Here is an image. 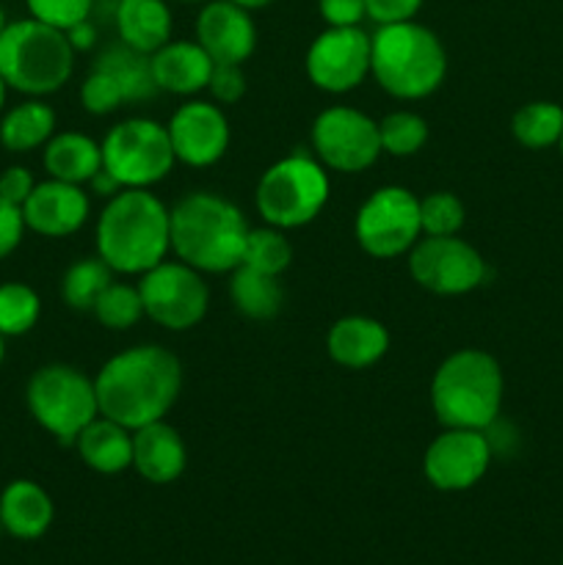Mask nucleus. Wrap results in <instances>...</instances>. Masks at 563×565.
<instances>
[{
    "instance_id": "f704fd0d",
    "label": "nucleus",
    "mask_w": 563,
    "mask_h": 565,
    "mask_svg": "<svg viewBox=\"0 0 563 565\" xmlns=\"http://www.w3.org/2000/svg\"><path fill=\"white\" fill-rule=\"evenodd\" d=\"M419 226H423V235H458L464 226V204L447 191L428 193L419 199Z\"/></svg>"
},
{
    "instance_id": "aec40b11",
    "label": "nucleus",
    "mask_w": 563,
    "mask_h": 565,
    "mask_svg": "<svg viewBox=\"0 0 563 565\" xmlns=\"http://www.w3.org/2000/svg\"><path fill=\"white\" fill-rule=\"evenodd\" d=\"M152 61V77L160 92L191 94L208 88L213 75V58L202 50L199 42H166L163 47L149 55Z\"/></svg>"
},
{
    "instance_id": "49530a36",
    "label": "nucleus",
    "mask_w": 563,
    "mask_h": 565,
    "mask_svg": "<svg viewBox=\"0 0 563 565\" xmlns=\"http://www.w3.org/2000/svg\"><path fill=\"white\" fill-rule=\"evenodd\" d=\"M6 92H9V86H6L3 75H0V114H3V105H6Z\"/></svg>"
},
{
    "instance_id": "4468645a",
    "label": "nucleus",
    "mask_w": 563,
    "mask_h": 565,
    "mask_svg": "<svg viewBox=\"0 0 563 565\" xmlns=\"http://www.w3.org/2000/svg\"><path fill=\"white\" fill-rule=\"evenodd\" d=\"M307 75L320 92H353L370 75V36L359 25L326 28L307 50Z\"/></svg>"
},
{
    "instance_id": "a19ab883",
    "label": "nucleus",
    "mask_w": 563,
    "mask_h": 565,
    "mask_svg": "<svg viewBox=\"0 0 563 565\" xmlns=\"http://www.w3.org/2000/svg\"><path fill=\"white\" fill-rule=\"evenodd\" d=\"M368 6V17L379 25H392V22L414 20L423 0H364Z\"/></svg>"
},
{
    "instance_id": "393cba45",
    "label": "nucleus",
    "mask_w": 563,
    "mask_h": 565,
    "mask_svg": "<svg viewBox=\"0 0 563 565\" xmlns=\"http://www.w3.org/2000/svg\"><path fill=\"white\" fill-rule=\"evenodd\" d=\"M42 163L53 180L88 185V180L103 169V147L83 132L66 130L44 143Z\"/></svg>"
},
{
    "instance_id": "b1692460",
    "label": "nucleus",
    "mask_w": 563,
    "mask_h": 565,
    "mask_svg": "<svg viewBox=\"0 0 563 565\" xmlns=\"http://www.w3.org/2000/svg\"><path fill=\"white\" fill-rule=\"evenodd\" d=\"M75 447L81 461L99 475H119L132 467V430L103 414L77 434Z\"/></svg>"
},
{
    "instance_id": "3c124183",
    "label": "nucleus",
    "mask_w": 563,
    "mask_h": 565,
    "mask_svg": "<svg viewBox=\"0 0 563 565\" xmlns=\"http://www.w3.org/2000/svg\"><path fill=\"white\" fill-rule=\"evenodd\" d=\"M561 152H563V136H561Z\"/></svg>"
},
{
    "instance_id": "4c0bfd02",
    "label": "nucleus",
    "mask_w": 563,
    "mask_h": 565,
    "mask_svg": "<svg viewBox=\"0 0 563 565\" xmlns=\"http://www.w3.org/2000/svg\"><path fill=\"white\" fill-rule=\"evenodd\" d=\"M208 92L213 94L215 103L235 105L246 94V75H243L241 64H213Z\"/></svg>"
},
{
    "instance_id": "f257e3e1",
    "label": "nucleus",
    "mask_w": 563,
    "mask_h": 565,
    "mask_svg": "<svg viewBox=\"0 0 563 565\" xmlns=\"http://www.w3.org/2000/svg\"><path fill=\"white\" fill-rule=\"evenodd\" d=\"M94 390L103 417L138 430L171 412L182 390V364L163 345L127 348L99 367Z\"/></svg>"
},
{
    "instance_id": "72a5a7b5",
    "label": "nucleus",
    "mask_w": 563,
    "mask_h": 565,
    "mask_svg": "<svg viewBox=\"0 0 563 565\" xmlns=\"http://www.w3.org/2000/svg\"><path fill=\"white\" fill-rule=\"evenodd\" d=\"M92 315L110 331L130 329V326H136L144 318L141 292H138V287L110 281L103 290V296L97 298V303H94Z\"/></svg>"
},
{
    "instance_id": "7ed1b4c3",
    "label": "nucleus",
    "mask_w": 563,
    "mask_h": 565,
    "mask_svg": "<svg viewBox=\"0 0 563 565\" xmlns=\"http://www.w3.org/2000/svg\"><path fill=\"white\" fill-rule=\"evenodd\" d=\"M171 252L199 274H232L241 265L246 248V215L210 191L182 196L169 210Z\"/></svg>"
},
{
    "instance_id": "ddd939ff",
    "label": "nucleus",
    "mask_w": 563,
    "mask_h": 565,
    "mask_svg": "<svg viewBox=\"0 0 563 565\" xmlns=\"http://www.w3.org/2000/svg\"><path fill=\"white\" fill-rule=\"evenodd\" d=\"M408 274L436 296H464L484 285L486 263L461 237L425 235L408 252Z\"/></svg>"
},
{
    "instance_id": "0eeeda50",
    "label": "nucleus",
    "mask_w": 563,
    "mask_h": 565,
    "mask_svg": "<svg viewBox=\"0 0 563 565\" xmlns=\"http://www.w3.org/2000/svg\"><path fill=\"white\" fill-rule=\"evenodd\" d=\"M329 174L326 166L312 154L296 149L287 158L276 160L257 182L259 215L276 230H298L320 215L329 202Z\"/></svg>"
},
{
    "instance_id": "58836bf2",
    "label": "nucleus",
    "mask_w": 563,
    "mask_h": 565,
    "mask_svg": "<svg viewBox=\"0 0 563 565\" xmlns=\"http://www.w3.org/2000/svg\"><path fill=\"white\" fill-rule=\"evenodd\" d=\"M318 11L329 28H351L368 17L364 0H318Z\"/></svg>"
},
{
    "instance_id": "f03ea898",
    "label": "nucleus",
    "mask_w": 563,
    "mask_h": 565,
    "mask_svg": "<svg viewBox=\"0 0 563 565\" xmlns=\"http://www.w3.org/2000/svg\"><path fill=\"white\" fill-rule=\"evenodd\" d=\"M171 252L169 207L149 188H121L97 221V257L114 274L141 276Z\"/></svg>"
},
{
    "instance_id": "6e6552de",
    "label": "nucleus",
    "mask_w": 563,
    "mask_h": 565,
    "mask_svg": "<svg viewBox=\"0 0 563 565\" xmlns=\"http://www.w3.org/2000/svg\"><path fill=\"white\" fill-rule=\"evenodd\" d=\"M31 417L61 445H75L77 434L99 417L94 381L72 364H44L25 386Z\"/></svg>"
},
{
    "instance_id": "9b49d317",
    "label": "nucleus",
    "mask_w": 563,
    "mask_h": 565,
    "mask_svg": "<svg viewBox=\"0 0 563 565\" xmlns=\"http://www.w3.org/2000/svg\"><path fill=\"white\" fill-rule=\"evenodd\" d=\"M138 292H141L144 315L160 329L188 331L202 323L208 315L210 290L202 274L180 259L174 263L163 259L152 270L141 274Z\"/></svg>"
},
{
    "instance_id": "8fccbe9b",
    "label": "nucleus",
    "mask_w": 563,
    "mask_h": 565,
    "mask_svg": "<svg viewBox=\"0 0 563 565\" xmlns=\"http://www.w3.org/2000/svg\"><path fill=\"white\" fill-rule=\"evenodd\" d=\"M180 3H204V0H180Z\"/></svg>"
},
{
    "instance_id": "de8ad7c7",
    "label": "nucleus",
    "mask_w": 563,
    "mask_h": 565,
    "mask_svg": "<svg viewBox=\"0 0 563 565\" xmlns=\"http://www.w3.org/2000/svg\"><path fill=\"white\" fill-rule=\"evenodd\" d=\"M3 359H6V337L0 334V367H3Z\"/></svg>"
},
{
    "instance_id": "79ce46f5",
    "label": "nucleus",
    "mask_w": 563,
    "mask_h": 565,
    "mask_svg": "<svg viewBox=\"0 0 563 565\" xmlns=\"http://www.w3.org/2000/svg\"><path fill=\"white\" fill-rule=\"evenodd\" d=\"M36 188L33 182V174L25 169V166H9V169L0 174V199L22 207L25 199L31 196V191Z\"/></svg>"
},
{
    "instance_id": "ea45409f",
    "label": "nucleus",
    "mask_w": 563,
    "mask_h": 565,
    "mask_svg": "<svg viewBox=\"0 0 563 565\" xmlns=\"http://www.w3.org/2000/svg\"><path fill=\"white\" fill-rule=\"evenodd\" d=\"M25 218H22V207L0 199V259L9 257L25 235Z\"/></svg>"
},
{
    "instance_id": "37998d69",
    "label": "nucleus",
    "mask_w": 563,
    "mask_h": 565,
    "mask_svg": "<svg viewBox=\"0 0 563 565\" xmlns=\"http://www.w3.org/2000/svg\"><path fill=\"white\" fill-rule=\"evenodd\" d=\"M66 39H70V44L75 47V53L77 50H92L94 44H97V28H94L92 20H83L66 31Z\"/></svg>"
},
{
    "instance_id": "bb28decb",
    "label": "nucleus",
    "mask_w": 563,
    "mask_h": 565,
    "mask_svg": "<svg viewBox=\"0 0 563 565\" xmlns=\"http://www.w3.org/2000/svg\"><path fill=\"white\" fill-rule=\"evenodd\" d=\"M230 298L243 318L274 320L285 303V290L279 285V276L237 265L230 276Z\"/></svg>"
},
{
    "instance_id": "2f4dec72",
    "label": "nucleus",
    "mask_w": 563,
    "mask_h": 565,
    "mask_svg": "<svg viewBox=\"0 0 563 565\" xmlns=\"http://www.w3.org/2000/svg\"><path fill=\"white\" fill-rule=\"evenodd\" d=\"M293 246L285 237V230L276 226H263V230H248L246 248H243L241 265H248L263 274L279 276L282 270L290 268Z\"/></svg>"
},
{
    "instance_id": "a18cd8bd",
    "label": "nucleus",
    "mask_w": 563,
    "mask_h": 565,
    "mask_svg": "<svg viewBox=\"0 0 563 565\" xmlns=\"http://www.w3.org/2000/svg\"><path fill=\"white\" fill-rule=\"evenodd\" d=\"M232 3H237V6H243V9H265V6H270V3H276V0H232Z\"/></svg>"
},
{
    "instance_id": "4be33fe9",
    "label": "nucleus",
    "mask_w": 563,
    "mask_h": 565,
    "mask_svg": "<svg viewBox=\"0 0 563 565\" xmlns=\"http://www.w3.org/2000/svg\"><path fill=\"white\" fill-rule=\"evenodd\" d=\"M53 500L33 480H11L0 494V524L14 539H42L53 524Z\"/></svg>"
},
{
    "instance_id": "412c9836",
    "label": "nucleus",
    "mask_w": 563,
    "mask_h": 565,
    "mask_svg": "<svg viewBox=\"0 0 563 565\" xmlns=\"http://www.w3.org/2000/svg\"><path fill=\"white\" fill-rule=\"evenodd\" d=\"M386 348H390V331L384 329V323L362 315L340 318L326 337L329 356L348 370L373 367L379 359H384Z\"/></svg>"
},
{
    "instance_id": "c756f323",
    "label": "nucleus",
    "mask_w": 563,
    "mask_h": 565,
    "mask_svg": "<svg viewBox=\"0 0 563 565\" xmlns=\"http://www.w3.org/2000/svg\"><path fill=\"white\" fill-rule=\"evenodd\" d=\"M511 132L522 147L546 149L561 143L563 108L555 103H528L513 114Z\"/></svg>"
},
{
    "instance_id": "c03bdc74",
    "label": "nucleus",
    "mask_w": 563,
    "mask_h": 565,
    "mask_svg": "<svg viewBox=\"0 0 563 565\" xmlns=\"http://www.w3.org/2000/svg\"><path fill=\"white\" fill-rule=\"evenodd\" d=\"M88 188H92V193H97V196L110 199V196H116V193L121 191V182L116 180V177L110 174V171L99 169L97 174H94L92 180H88Z\"/></svg>"
},
{
    "instance_id": "6ab92c4d",
    "label": "nucleus",
    "mask_w": 563,
    "mask_h": 565,
    "mask_svg": "<svg viewBox=\"0 0 563 565\" xmlns=\"http://www.w3.org/2000/svg\"><path fill=\"white\" fill-rule=\"evenodd\" d=\"M188 452L180 430L158 419L144 428L132 430V469L147 483L166 486L174 483L185 472Z\"/></svg>"
},
{
    "instance_id": "5701e85b",
    "label": "nucleus",
    "mask_w": 563,
    "mask_h": 565,
    "mask_svg": "<svg viewBox=\"0 0 563 565\" xmlns=\"http://www.w3.org/2000/svg\"><path fill=\"white\" fill-rule=\"evenodd\" d=\"M119 42L152 55L171 42V11L166 0H119L114 11Z\"/></svg>"
},
{
    "instance_id": "473e14b6",
    "label": "nucleus",
    "mask_w": 563,
    "mask_h": 565,
    "mask_svg": "<svg viewBox=\"0 0 563 565\" xmlns=\"http://www.w3.org/2000/svg\"><path fill=\"white\" fill-rule=\"evenodd\" d=\"M381 152L392 158H412L428 141V125L414 110H395L379 121Z\"/></svg>"
},
{
    "instance_id": "1a4fd4ad",
    "label": "nucleus",
    "mask_w": 563,
    "mask_h": 565,
    "mask_svg": "<svg viewBox=\"0 0 563 565\" xmlns=\"http://www.w3.org/2000/svg\"><path fill=\"white\" fill-rule=\"evenodd\" d=\"M103 169L110 171L121 188H152L166 180L177 158L171 149L169 127L155 119H125L105 136Z\"/></svg>"
},
{
    "instance_id": "dca6fc26",
    "label": "nucleus",
    "mask_w": 563,
    "mask_h": 565,
    "mask_svg": "<svg viewBox=\"0 0 563 565\" xmlns=\"http://www.w3.org/2000/svg\"><path fill=\"white\" fill-rule=\"evenodd\" d=\"M166 127H169L174 158L193 169L219 163L230 147V121L213 103L193 99L180 105Z\"/></svg>"
},
{
    "instance_id": "7c9ffc66",
    "label": "nucleus",
    "mask_w": 563,
    "mask_h": 565,
    "mask_svg": "<svg viewBox=\"0 0 563 565\" xmlns=\"http://www.w3.org/2000/svg\"><path fill=\"white\" fill-rule=\"evenodd\" d=\"M42 301L33 287L22 281H6L0 285V334L22 337L39 323Z\"/></svg>"
},
{
    "instance_id": "a211bd4d",
    "label": "nucleus",
    "mask_w": 563,
    "mask_h": 565,
    "mask_svg": "<svg viewBox=\"0 0 563 565\" xmlns=\"http://www.w3.org/2000/svg\"><path fill=\"white\" fill-rule=\"evenodd\" d=\"M22 218L31 232L42 237H70L86 224L88 196L83 185L61 182L50 177L39 182L22 204Z\"/></svg>"
},
{
    "instance_id": "9d476101",
    "label": "nucleus",
    "mask_w": 563,
    "mask_h": 565,
    "mask_svg": "<svg viewBox=\"0 0 563 565\" xmlns=\"http://www.w3.org/2000/svg\"><path fill=\"white\" fill-rule=\"evenodd\" d=\"M357 241L375 259H392L412 252L423 235L419 199L408 188L386 185L364 199L357 213Z\"/></svg>"
},
{
    "instance_id": "cd10ccee",
    "label": "nucleus",
    "mask_w": 563,
    "mask_h": 565,
    "mask_svg": "<svg viewBox=\"0 0 563 565\" xmlns=\"http://www.w3.org/2000/svg\"><path fill=\"white\" fill-rule=\"evenodd\" d=\"M94 66L108 72V75L119 83L127 103H147V99H152L155 94L160 92L158 83H155L152 77V61H149V55L127 47L125 42L108 44V47L97 55Z\"/></svg>"
},
{
    "instance_id": "2eb2a0df",
    "label": "nucleus",
    "mask_w": 563,
    "mask_h": 565,
    "mask_svg": "<svg viewBox=\"0 0 563 565\" xmlns=\"http://www.w3.org/2000/svg\"><path fill=\"white\" fill-rule=\"evenodd\" d=\"M491 463V441L484 430L445 428L428 445L423 472L439 491L472 489Z\"/></svg>"
},
{
    "instance_id": "f3484780",
    "label": "nucleus",
    "mask_w": 563,
    "mask_h": 565,
    "mask_svg": "<svg viewBox=\"0 0 563 565\" xmlns=\"http://www.w3.org/2000/svg\"><path fill=\"white\" fill-rule=\"evenodd\" d=\"M196 42L213 64H243L257 47V28L243 6L208 0L196 17Z\"/></svg>"
},
{
    "instance_id": "39448f33",
    "label": "nucleus",
    "mask_w": 563,
    "mask_h": 565,
    "mask_svg": "<svg viewBox=\"0 0 563 565\" xmlns=\"http://www.w3.org/2000/svg\"><path fill=\"white\" fill-rule=\"evenodd\" d=\"M502 370L491 353L464 348L450 353L431 381V406L445 428L486 430L502 406Z\"/></svg>"
},
{
    "instance_id": "603ef678",
    "label": "nucleus",
    "mask_w": 563,
    "mask_h": 565,
    "mask_svg": "<svg viewBox=\"0 0 563 565\" xmlns=\"http://www.w3.org/2000/svg\"><path fill=\"white\" fill-rule=\"evenodd\" d=\"M0 530H3V524H0Z\"/></svg>"
},
{
    "instance_id": "a878e982",
    "label": "nucleus",
    "mask_w": 563,
    "mask_h": 565,
    "mask_svg": "<svg viewBox=\"0 0 563 565\" xmlns=\"http://www.w3.org/2000/svg\"><path fill=\"white\" fill-rule=\"evenodd\" d=\"M55 136V110L39 97L6 110L0 119V143L14 154L33 152Z\"/></svg>"
},
{
    "instance_id": "20e7f679",
    "label": "nucleus",
    "mask_w": 563,
    "mask_h": 565,
    "mask_svg": "<svg viewBox=\"0 0 563 565\" xmlns=\"http://www.w3.org/2000/svg\"><path fill=\"white\" fill-rule=\"evenodd\" d=\"M370 75L397 99H423L442 86L447 53L431 28L414 20L379 25L370 36Z\"/></svg>"
},
{
    "instance_id": "c85d7f7f",
    "label": "nucleus",
    "mask_w": 563,
    "mask_h": 565,
    "mask_svg": "<svg viewBox=\"0 0 563 565\" xmlns=\"http://www.w3.org/2000/svg\"><path fill=\"white\" fill-rule=\"evenodd\" d=\"M110 281H114V270L105 265V259L83 257L66 268L64 279H61V298L75 312H92Z\"/></svg>"
},
{
    "instance_id": "423d86ee",
    "label": "nucleus",
    "mask_w": 563,
    "mask_h": 565,
    "mask_svg": "<svg viewBox=\"0 0 563 565\" xmlns=\"http://www.w3.org/2000/svg\"><path fill=\"white\" fill-rule=\"evenodd\" d=\"M75 70V47L66 31L28 20L9 22L0 33V75L6 86L28 97L59 92Z\"/></svg>"
},
{
    "instance_id": "f8f14e48",
    "label": "nucleus",
    "mask_w": 563,
    "mask_h": 565,
    "mask_svg": "<svg viewBox=\"0 0 563 565\" xmlns=\"http://www.w3.org/2000/svg\"><path fill=\"white\" fill-rule=\"evenodd\" d=\"M312 149L326 169L359 174L381 154L379 121L348 105L320 110L312 121Z\"/></svg>"
},
{
    "instance_id": "e433bc0d",
    "label": "nucleus",
    "mask_w": 563,
    "mask_h": 565,
    "mask_svg": "<svg viewBox=\"0 0 563 565\" xmlns=\"http://www.w3.org/2000/svg\"><path fill=\"white\" fill-rule=\"evenodd\" d=\"M33 20L47 22L59 31H70L77 22L88 20L94 11V0H25Z\"/></svg>"
},
{
    "instance_id": "c9c22d12",
    "label": "nucleus",
    "mask_w": 563,
    "mask_h": 565,
    "mask_svg": "<svg viewBox=\"0 0 563 565\" xmlns=\"http://www.w3.org/2000/svg\"><path fill=\"white\" fill-rule=\"evenodd\" d=\"M81 103L88 114L108 116L114 114V110H119L121 103H127V99L119 83H116L108 72L92 66V72H88V77L81 86Z\"/></svg>"
},
{
    "instance_id": "09e8293b",
    "label": "nucleus",
    "mask_w": 563,
    "mask_h": 565,
    "mask_svg": "<svg viewBox=\"0 0 563 565\" xmlns=\"http://www.w3.org/2000/svg\"><path fill=\"white\" fill-rule=\"evenodd\" d=\"M6 25H9V22H6V11H3V6H0V33H3Z\"/></svg>"
}]
</instances>
